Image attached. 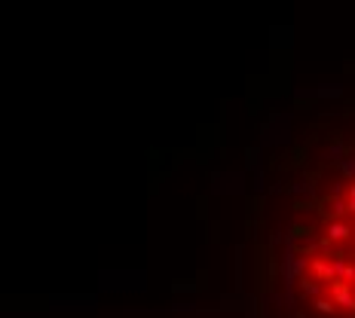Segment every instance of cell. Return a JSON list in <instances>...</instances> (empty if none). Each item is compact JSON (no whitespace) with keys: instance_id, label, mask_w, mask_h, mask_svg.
<instances>
[{"instance_id":"1","label":"cell","mask_w":355,"mask_h":318,"mask_svg":"<svg viewBox=\"0 0 355 318\" xmlns=\"http://www.w3.org/2000/svg\"><path fill=\"white\" fill-rule=\"evenodd\" d=\"M294 282L310 309L355 318V165L310 205L294 230Z\"/></svg>"}]
</instances>
